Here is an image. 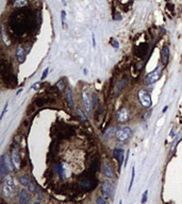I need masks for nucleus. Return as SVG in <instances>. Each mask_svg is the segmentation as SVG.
Here are the masks:
<instances>
[{"label":"nucleus","mask_w":182,"mask_h":204,"mask_svg":"<svg viewBox=\"0 0 182 204\" xmlns=\"http://www.w3.org/2000/svg\"><path fill=\"white\" fill-rule=\"evenodd\" d=\"M66 99H67V103H68L69 106L73 109L74 107V100H73V94H71V89L67 88L66 91Z\"/></svg>","instance_id":"f3484780"},{"label":"nucleus","mask_w":182,"mask_h":204,"mask_svg":"<svg viewBox=\"0 0 182 204\" xmlns=\"http://www.w3.org/2000/svg\"><path fill=\"white\" fill-rule=\"evenodd\" d=\"M147 196H148V190H145V192L143 194V198H142V203H146L147 201Z\"/></svg>","instance_id":"cd10ccee"},{"label":"nucleus","mask_w":182,"mask_h":204,"mask_svg":"<svg viewBox=\"0 0 182 204\" xmlns=\"http://www.w3.org/2000/svg\"><path fill=\"white\" fill-rule=\"evenodd\" d=\"M138 100H140L141 104L143 105L145 109H149L150 106L152 105V101H151V97H150L149 93L145 89H141L138 91Z\"/></svg>","instance_id":"7ed1b4c3"},{"label":"nucleus","mask_w":182,"mask_h":204,"mask_svg":"<svg viewBox=\"0 0 182 204\" xmlns=\"http://www.w3.org/2000/svg\"><path fill=\"white\" fill-rule=\"evenodd\" d=\"M1 158H3L4 164H6V168H8L9 172H10V171H13V166H12L13 162H12V160H11V158H9L8 154H6V153L2 154V155H1Z\"/></svg>","instance_id":"4468645a"},{"label":"nucleus","mask_w":182,"mask_h":204,"mask_svg":"<svg viewBox=\"0 0 182 204\" xmlns=\"http://www.w3.org/2000/svg\"><path fill=\"white\" fill-rule=\"evenodd\" d=\"M28 4V1L27 0H14L13 1V6L15 9H20V8H24Z\"/></svg>","instance_id":"dca6fc26"},{"label":"nucleus","mask_w":182,"mask_h":204,"mask_svg":"<svg viewBox=\"0 0 182 204\" xmlns=\"http://www.w3.org/2000/svg\"><path fill=\"white\" fill-rule=\"evenodd\" d=\"M39 85H40V82L35 83V84L32 85V87H31V88H32V89H37V88H39Z\"/></svg>","instance_id":"72a5a7b5"},{"label":"nucleus","mask_w":182,"mask_h":204,"mask_svg":"<svg viewBox=\"0 0 182 204\" xmlns=\"http://www.w3.org/2000/svg\"><path fill=\"white\" fill-rule=\"evenodd\" d=\"M82 99H83V104H84L85 109H86V112L89 114V113H91V105H92V102L89 101V95H87L86 91H83V94H82Z\"/></svg>","instance_id":"1a4fd4ad"},{"label":"nucleus","mask_w":182,"mask_h":204,"mask_svg":"<svg viewBox=\"0 0 182 204\" xmlns=\"http://www.w3.org/2000/svg\"><path fill=\"white\" fill-rule=\"evenodd\" d=\"M19 182H20V184H21V185L26 186V187H28L29 184L31 183V182H30V179H29L28 176H20V178H19Z\"/></svg>","instance_id":"a211bd4d"},{"label":"nucleus","mask_w":182,"mask_h":204,"mask_svg":"<svg viewBox=\"0 0 182 204\" xmlns=\"http://www.w3.org/2000/svg\"><path fill=\"white\" fill-rule=\"evenodd\" d=\"M0 169H1L0 170V178L4 179L9 174V170H8V168H6V164H4L3 158H0Z\"/></svg>","instance_id":"ddd939ff"},{"label":"nucleus","mask_w":182,"mask_h":204,"mask_svg":"<svg viewBox=\"0 0 182 204\" xmlns=\"http://www.w3.org/2000/svg\"><path fill=\"white\" fill-rule=\"evenodd\" d=\"M125 84H127V80H123V81H120L119 83H118V86H117V88H116V93H118V91H120L121 88L126 86Z\"/></svg>","instance_id":"4be33fe9"},{"label":"nucleus","mask_w":182,"mask_h":204,"mask_svg":"<svg viewBox=\"0 0 182 204\" xmlns=\"http://www.w3.org/2000/svg\"><path fill=\"white\" fill-rule=\"evenodd\" d=\"M2 39H3V43L6 45V46H10L11 45L10 39H8V36H6V31H4V28L2 29Z\"/></svg>","instance_id":"aec40b11"},{"label":"nucleus","mask_w":182,"mask_h":204,"mask_svg":"<svg viewBox=\"0 0 182 204\" xmlns=\"http://www.w3.org/2000/svg\"><path fill=\"white\" fill-rule=\"evenodd\" d=\"M15 191H16V188H15L14 180H13L12 176H6L3 179V182L1 185V194L4 198L11 199L14 196Z\"/></svg>","instance_id":"f257e3e1"},{"label":"nucleus","mask_w":182,"mask_h":204,"mask_svg":"<svg viewBox=\"0 0 182 204\" xmlns=\"http://www.w3.org/2000/svg\"><path fill=\"white\" fill-rule=\"evenodd\" d=\"M101 191H102V195L104 198H110V197H111V191H112L111 182H109L108 180L103 181L102 187H101Z\"/></svg>","instance_id":"0eeeda50"},{"label":"nucleus","mask_w":182,"mask_h":204,"mask_svg":"<svg viewBox=\"0 0 182 204\" xmlns=\"http://www.w3.org/2000/svg\"><path fill=\"white\" fill-rule=\"evenodd\" d=\"M48 72H49V68H46L44 70V72H43V75H42V78H40V80H45L47 78V75H48Z\"/></svg>","instance_id":"c85d7f7f"},{"label":"nucleus","mask_w":182,"mask_h":204,"mask_svg":"<svg viewBox=\"0 0 182 204\" xmlns=\"http://www.w3.org/2000/svg\"><path fill=\"white\" fill-rule=\"evenodd\" d=\"M169 135H170V137H172V138L175 137V128H173V129H172V131H170Z\"/></svg>","instance_id":"c9c22d12"},{"label":"nucleus","mask_w":182,"mask_h":204,"mask_svg":"<svg viewBox=\"0 0 182 204\" xmlns=\"http://www.w3.org/2000/svg\"><path fill=\"white\" fill-rule=\"evenodd\" d=\"M102 172H103V174H104L105 176H108V178H113V176H114L113 170H112L111 166H110L109 164H108V162L103 163Z\"/></svg>","instance_id":"9b49d317"},{"label":"nucleus","mask_w":182,"mask_h":204,"mask_svg":"<svg viewBox=\"0 0 182 204\" xmlns=\"http://www.w3.org/2000/svg\"><path fill=\"white\" fill-rule=\"evenodd\" d=\"M21 91H22V88H20V89H18V91H17V93H16V96H18L20 93H21Z\"/></svg>","instance_id":"4c0bfd02"},{"label":"nucleus","mask_w":182,"mask_h":204,"mask_svg":"<svg viewBox=\"0 0 182 204\" xmlns=\"http://www.w3.org/2000/svg\"><path fill=\"white\" fill-rule=\"evenodd\" d=\"M29 200H30V196H29V194L25 189H22L21 191H20L19 202L21 204H25V203H28Z\"/></svg>","instance_id":"2eb2a0df"},{"label":"nucleus","mask_w":182,"mask_h":204,"mask_svg":"<svg viewBox=\"0 0 182 204\" xmlns=\"http://www.w3.org/2000/svg\"><path fill=\"white\" fill-rule=\"evenodd\" d=\"M134 176H135V171H134V167L132 168V173H131V181H130V185H129V191L131 190V187L133 185V181H134Z\"/></svg>","instance_id":"b1692460"},{"label":"nucleus","mask_w":182,"mask_h":204,"mask_svg":"<svg viewBox=\"0 0 182 204\" xmlns=\"http://www.w3.org/2000/svg\"><path fill=\"white\" fill-rule=\"evenodd\" d=\"M12 162H13V165H14V167L16 168V169H19V167H20V158H19L18 152H17L16 150H13V152H12Z\"/></svg>","instance_id":"f8f14e48"},{"label":"nucleus","mask_w":182,"mask_h":204,"mask_svg":"<svg viewBox=\"0 0 182 204\" xmlns=\"http://www.w3.org/2000/svg\"><path fill=\"white\" fill-rule=\"evenodd\" d=\"M65 17H66V12H65L64 10H62L61 11V20H62L63 27H64V24H65Z\"/></svg>","instance_id":"bb28decb"},{"label":"nucleus","mask_w":182,"mask_h":204,"mask_svg":"<svg viewBox=\"0 0 182 204\" xmlns=\"http://www.w3.org/2000/svg\"><path fill=\"white\" fill-rule=\"evenodd\" d=\"M161 62L163 66H167L169 62V48L168 46H164L161 50Z\"/></svg>","instance_id":"423d86ee"},{"label":"nucleus","mask_w":182,"mask_h":204,"mask_svg":"<svg viewBox=\"0 0 182 204\" xmlns=\"http://www.w3.org/2000/svg\"><path fill=\"white\" fill-rule=\"evenodd\" d=\"M77 114L79 115V117L81 118V120H83V121H86V117H85V115L82 113V111H81L80 109H77Z\"/></svg>","instance_id":"a878e982"},{"label":"nucleus","mask_w":182,"mask_h":204,"mask_svg":"<svg viewBox=\"0 0 182 204\" xmlns=\"http://www.w3.org/2000/svg\"><path fill=\"white\" fill-rule=\"evenodd\" d=\"M123 149H118V148H116V149H114V151H113V155H114V158L117 160V162L119 163V170H120V168H121V165H123Z\"/></svg>","instance_id":"6e6552de"},{"label":"nucleus","mask_w":182,"mask_h":204,"mask_svg":"<svg viewBox=\"0 0 182 204\" xmlns=\"http://www.w3.org/2000/svg\"><path fill=\"white\" fill-rule=\"evenodd\" d=\"M55 86L58 87V88L60 89V91H62L63 89H64V79H61L59 82L55 84Z\"/></svg>","instance_id":"5701e85b"},{"label":"nucleus","mask_w":182,"mask_h":204,"mask_svg":"<svg viewBox=\"0 0 182 204\" xmlns=\"http://www.w3.org/2000/svg\"><path fill=\"white\" fill-rule=\"evenodd\" d=\"M167 109H168V106H165V107H164V109H163V111H162V112H163V113H165V112L167 111Z\"/></svg>","instance_id":"58836bf2"},{"label":"nucleus","mask_w":182,"mask_h":204,"mask_svg":"<svg viewBox=\"0 0 182 204\" xmlns=\"http://www.w3.org/2000/svg\"><path fill=\"white\" fill-rule=\"evenodd\" d=\"M96 202H97L98 204H105V200L104 199H102V198H98Z\"/></svg>","instance_id":"7c9ffc66"},{"label":"nucleus","mask_w":182,"mask_h":204,"mask_svg":"<svg viewBox=\"0 0 182 204\" xmlns=\"http://www.w3.org/2000/svg\"><path fill=\"white\" fill-rule=\"evenodd\" d=\"M8 106H9V103H6V105H4V107H3V111H2V113H1V119L3 118V116H4V114L6 113V109H8Z\"/></svg>","instance_id":"c756f323"},{"label":"nucleus","mask_w":182,"mask_h":204,"mask_svg":"<svg viewBox=\"0 0 182 204\" xmlns=\"http://www.w3.org/2000/svg\"><path fill=\"white\" fill-rule=\"evenodd\" d=\"M65 171H66V170L64 169L63 164H60V165L58 166V172H59V174H60V176H61L62 180H64L65 179Z\"/></svg>","instance_id":"6ab92c4d"},{"label":"nucleus","mask_w":182,"mask_h":204,"mask_svg":"<svg viewBox=\"0 0 182 204\" xmlns=\"http://www.w3.org/2000/svg\"><path fill=\"white\" fill-rule=\"evenodd\" d=\"M110 43H111V45L114 47V48H116V49H117V48H119V43H118L117 41H116L115 39H113V37H112V39H110Z\"/></svg>","instance_id":"393cba45"},{"label":"nucleus","mask_w":182,"mask_h":204,"mask_svg":"<svg viewBox=\"0 0 182 204\" xmlns=\"http://www.w3.org/2000/svg\"><path fill=\"white\" fill-rule=\"evenodd\" d=\"M16 59L19 63H24L26 60V53L21 46H18L16 49Z\"/></svg>","instance_id":"9d476101"},{"label":"nucleus","mask_w":182,"mask_h":204,"mask_svg":"<svg viewBox=\"0 0 182 204\" xmlns=\"http://www.w3.org/2000/svg\"><path fill=\"white\" fill-rule=\"evenodd\" d=\"M112 131H113V129H112V128H111V129H109V130H108V131L104 133L105 137H109V135H110V134H112Z\"/></svg>","instance_id":"473e14b6"},{"label":"nucleus","mask_w":182,"mask_h":204,"mask_svg":"<svg viewBox=\"0 0 182 204\" xmlns=\"http://www.w3.org/2000/svg\"><path fill=\"white\" fill-rule=\"evenodd\" d=\"M118 19H119V20H120V19H121V15H120V14L116 15V16L114 17V20H118Z\"/></svg>","instance_id":"e433bc0d"},{"label":"nucleus","mask_w":182,"mask_h":204,"mask_svg":"<svg viewBox=\"0 0 182 204\" xmlns=\"http://www.w3.org/2000/svg\"><path fill=\"white\" fill-rule=\"evenodd\" d=\"M97 102H98V96L97 94L94 93L93 95H92V106L95 107L96 105H97Z\"/></svg>","instance_id":"412c9836"},{"label":"nucleus","mask_w":182,"mask_h":204,"mask_svg":"<svg viewBox=\"0 0 182 204\" xmlns=\"http://www.w3.org/2000/svg\"><path fill=\"white\" fill-rule=\"evenodd\" d=\"M129 120V111L126 107H121L117 112V121L120 123H125Z\"/></svg>","instance_id":"39448f33"},{"label":"nucleus","mask_w":182,"mask_h":204,"mask_svg":"<svg viewBox=\"0 0 182 204\" xmlns=\"http://www.w3.org/2000/svg\"><path fill=\"white\" fill-rule=\"evenodd\" d=\"M92 39H93V46H94V48H95V47H96V39H95V34L92 35Z\"/></svg>","instance_id":"f704fd0d"},{"label":"nucleus","mask_w":182,"mask_h":204,"mask_svg":"<svg viewBox=\"0 0 182 204\" xmlns=\"http://www.w3.org/2000/svg\"><path fill=\"white\" fill-rule=\"evenodd\" d=\"M132 134V130L129 127H123L120 129L116 130L115 132V137L119 142H126L127 139H129V137Z\"/></svg>","instance_id":"20e7f679"},{"label":"nucleus","mask_w":182,"mask_h":204,"mask_svg":"<svg viewBox=\"0 0 182 204\" xmlns=\"http://www.w3.org/2000/svg\"><path fill=\"white\" fill-rule=\"evenodd\" d=\"M28 187H29V190H30V191H32V192L35 190V187H34V185H33L32 183H30V184H29V186H28Z\"/></svg>","instance_id":"2f4dec72"},{"label":"nucleus","mask_w":182,"mask_h":204,"mask_svg":"<svg viewBox=\"0 0 182 204\" xmlns=\"http://www.w3.org/2000/svg\"><path fill=\"white\" fill-rule=\"evenodd\" d=\"M162 71H163V68H162L161 66H158L154 70H152L151 72H149L147 75V77H146V80H145V83L148 85H151V84H154L157 81H159L162 76Z\"/></svg>","instance_id":"f03ea898"}]
</instances>
